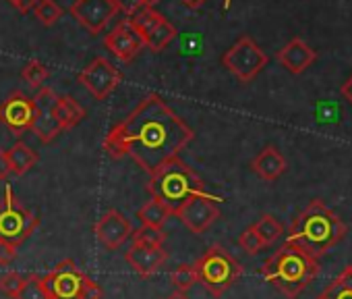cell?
Masks as SVG:
<instances>
[{"instance_id":"6da1fadb","label":"cell","mask_w":352,"mask_h":299,"mask_svg":"<svg viewBox=\"0 0 352 299\" xmlns=\"http://www.w3.org/2000/svg\"><path fill=\"white\" fill-rule=\"evenodd\" d=\"M193 137L195 131L179 114L157 94H149L106 135L104 150L112 158L131 156L151 175L168 161L179 158Z\"/></svg>"},{"instance_id":"7a4b0ae2","label":"cell","mask_w":352,"mask_h":299,"mask_svg":"<svg viewBox=\"0 0 352 299\" xmlns=\"http://www.w3.org/2000/svg\"><path fill=\"white\" fill-rule=\"evenodd\" d=\"M346 237V225L321 200H313L288 227L286 243L300 247L313 258L325 256Z\"/></svg>"},{"instance_id":"3957f363","label":"cell","mask_w":352,"mask_h":299,"mask_svg":"<svg viewBox=\"0 0 352 299\" xmlns=\"http://www.w3.org/2000/svg\"><path fill=\"white\" fill-rule=\"evenodd\" d=\"M319 270V260L292 243H284L261 266L263 278L288 299H296L307 289V285L317 278Z\"/></svg>"},{"instance_id":"277c9868","label":"cell","mask_w":352,"mask_h":299,"mask_svg":"<svg viewBox=\"0 0 352 299\" xmlns=\"http://www.w3.org/2000/svg\"><path fill=\"white\" fill-rule=\"evenodd\" d=\"M145 189L153 200H160L174 214L193 196L204 194L206 183L187 163L181 158H172L149 175Z\"/></svg>"},{"instance_id":"5b68a950","label":"cell","mask_w":352,"mask_h":299,"mask_svg":"<svg viewBox=\"0 0 352 299\" xmlns=\"http://www.w3.org/2000/svg\"><path fill=\"white\" fill-rule=\"evenodd\" d=\"M197 282L214 297L224 295L243 274L241 262L222 245H212L195 264Z\"/></svg>"},{"instance_id":"8992f818","label":"cell","mask_w":352,"mask_h":299,"mask_svg":"<svg viewBox=\"0 0 352 299\" xmlns=\"http://www.w3.org/2000/svg\"><path fill=\"white\" fill-rule=\"evenodd\" d=\"M38 225V216L15 198L11 187H7L5 200L0 202V241L19 247Z\"/></svg>"},{"instance_id":"52a82bcc","label":"cell","mask_w":352,"mask_h":299,"mask_svg":"<svg viewBox=\"0 0 352 299\" xmlns=\"http://www.w3.org/2000/svg\"><path fill=\"white\" fill-rule=\"evenodd\" d=\"M267 54L251 40V38H241L232 48L226 50V54L222 56L224 67L241 81V83H249L253 81L263 67L267 65Z\"/></svg>"},{"instance_id":"ba28073f","label":"cell","mask_w":352,"mask_h":299,"mask_svg":"<svg viewBox=\"0 0 352 299\" xmlns=\"http://www.w3.org/2000/svg\"><path fill=\"white\" fill-rule=\"evenodd\" d=\"M85 274L73 260L58 262L46 276H42L48 299H81Z\"/></svg>"},{"instance_id":"9c48e42d","label":"cell","mask_w":352,"mask_h":299,"mask_svg":"<svg viewBox=\"0 0 352 299\" xmlns=\"http://www.w3.org/2000/svg\"><path fill=\"white\" fill-rule=\"evenodd\" d=\"M122 81V73L108 61V59H94L81 73H79V83L96 98L104 100L108 98L118 83Z\"/></svg>"},{"instance_id":"30bf717a","label":"cell","mask_w":352,"mask_h":299,"mask_svg":"<svg viewBox=\"0 0 352 299\" xmlns=\"http://www.w3.org/2000/svg\"><path fill=\"white\" fill-rule=\"evenodd\" d=\"M174 216H179L181 223L195 235L206 233L218 218H220V206L218 200L204 194L193 196L181 210H176Z\"/></svg>"},{"instance_id":"8fae6325","label":"cell","mask_w":352,"mask_h":299,"mask_svg":"<svg viewBox=\"0 0 352 299\" xmlns=\"http://www.w3.org/2000/svg\"><path fill=\"white\" fill-rule=\"evenodd\" d=\"M34 118H36L34 100L19 90L7 96V100H3V104H0V123L17 137L34 127Z\"/></svg>"},{"instance_id":"7c38bea8","label":"cell","mask_w":352,"mask_h":299,"mask_svg":"<svg viewBox=\"0 0 352 299\" xmlns=\"http://www.w3.org/2000/svg\"><path fill=\"white\" fill-rule=\"evenodd\" d=\"M32 100H34V106H36V118H34L32 131L44 143H50L52 139H56L63 133V127H60V123L56 118V100H58V96L50 87H40L36 98H32Z\"/></svg>"},{"instance_id":"4fadbf2b","label":"cell","mask_w":352,"mask_h":299,"mask_svg":"<svg viewBox=\"0 0 352 299\" xmlns=\"http://www.w3.org/2000/svg\"><path fill=\"white\" fill-rule=\"evenodd\" d=\"M118 7L114 0H75L71 7V15L91 34L98 36L104 32V28L116 17Z\"/></svg>"},{"instance_id":"5bb4252c","label":"cell","mask_w":352,"mask_h":299,"mask_svg":"<svg viewBox=\"0 0 352 299\" xmlns=\"http://www.w3.org/2000/svg\"><path fill=\"white\" fill-rule=\"evenodd\" d=\"M94 233H96L98 241L106 249L114 251V249H118V247H122L126 243V239L133 235V227H131V223L126 220V216L122 212L108 210L96 223Z\"/></svg>"},{"instance_id":"9a60e30c","label":"cell","mask_w":352,"mask_h":299,"mask_svg":"<svg viewBox=\"0 0 352 299\" xmlns=\"http://www.w3.org/2000/svg\"><path fill=\"white\" fill-rule=\"evenodd\" d=\"M104 46L122 63H131L143 48V40L141 36L137 34V30L131 25L129 19L120 21L106 38H104Z\"/></svg>"},{"instance_id":"2e32d148","label":"cell","mask_w":352,"mask_h":299,"mask_svg":"<svg viewBox=\"0 0 352 299\" xmlns=\"http://www.w3.org/2000/svg\"><path fill=\"white\" fill-rule=\"evenodd\" d=\"M166 258L168 254L164 247H151V245H141V243H131V247L124 254L126 264L141 278H149L151 274H155L164 266Z\"/></svg>"},{"instance_id":"e0dca14e","label":"cell","mask_w":352,"mask_h":299,"mask_svg":"<svg viewBox=\"0 0 352 299\" xmlns=\"http://www.w3.org/2000/svg\"><path fill=\"white\" fill-rule=\"evenodd\" d=\"M317 59V52L305 44L300 38L290 40L280 52H278V61L282 63V67H286L292 75H300L305 73Z\"/></svg>"},{"instance_id":"ac0fdd59","label":"cell","mask_w":352,"mask_h":299,"mask_svg":"<svg viewBox=\"0 0 352 299\" xmlns=\"http://www.w3.org/2000/svg\"><path fill=\"white\" fill-rule=\"evenodd\" d=\"M251 169L253 173L263 179V181H276L284 175L286 171V158L280 154V150H276L274 145H267L263 147L261 152L253 158L251 163Z\"/></svg>"},{"instance_id":"d6986e66","label":"cell","mask_w":352,"mask_h":299,"mask_svg":"<svg viewBox=\"0 0 352 299\" xmlns=\"http://www.w3.org/2000/svg\"><path fill=\"white\" fill-rule=\"evenodd\" d=\"M7 156H9V163H11L13 173L19 175V177L25 175V173H30L38 165V161H40L36 150H32L23 141H17L11 150H7Z\"/></svg>"},{"instance_id":"ffe728a7","label":"cell","mask_w":352,"mask_h":299,"mask_svg":"<svg viewBox=\"0 0 352 299\" xmlns=\"http://www.w3.org/2000/svg\"><path fill=\"white\" fill-rule=\"evenodd\" d=\"M56 118L63 127V131H69L77 127L85 118V110L77 104L75 98L71 96H60L56 100Z\"/></svg>"},{"instance_id":"44dd1931","label":"cell","mask_w":352,"mask_h":299,"mask_svg":"<svg viewBox=\"0 0 352 299\" xmlns=\"http://www.w3.org/2000/svg\"><path fill=\"white\" fill-rule=\"evenodd\" d=\"M317 299H352V266H346Z\"/></svg>"},{"instance_id":"7402d4cb","label":"cell","mask_w":352,"mask_h":299,"mask_svg":"<svg viewBox=\"0 0 352 299\" xmlns=\"http://www.w3.org/2000/svg\"><path fill=\"white\" fill-rule=\"evenodd\" d=\"M137 216H139V220H141L143 225L162 229V227H164V223L172 216V212H170V210H168L160 200H153V198H151L149 202H145V204L139 208Z\"/></svg>"},{"instance_id":"603a6c76","label":"cell","mask_w":352,"mask_h":299,"mask_svg":"<svg viewBox=\"0 0 352 299\" xmlns=\"http://www.w3.org/2000/svg\"><path fill=\"white\" fill-rule=\"evenodd\" d=\"M164 19H166V17H164L162 13L153 11V7H145V9H141L137 15L129 17L131 25L137 30V34L141 36V40H145V38H147ZM143 44H145V42H143Z\"/></svg>"},{"instance_id":"cb8c5ba5","label":"cell","mask_w":352,"mask_h":299,"mask_svg":"<svg viewBox=\"0 0 352 299\" xmlns=\"http://www.w3.org/2000/svg\"><path fill=\"white\" fill-rule=\"evenodd\" d=\"M176 36H179V32H176V28L170 23V21H162L143 42H145V48H149L151 52H162Z\"/></svg>"},{"instance_id":"d4e9b609","label":"cell","mask_w":352,"mask_h":299,"mask_svg":"<svg viewBox=\"0 0 352 299\" xmlns=\"http://www.w3.org/2000/svg\"><path fill=\"white\" fill-rule=\"evenodd\" d=\"M255 231H257V235L261 237V241H263V245H272V243H276L280 237H282V233H284V227L272 216V214H263L255 225Z\"/></svg>"},{"instance_id":"484cf974","label":"cell","mask_w":352,"mask_h":299,"mask_svg":"<svg viewBox=\"0 0 352 299\" xmlns=\"http://www.w3.org/2000/svg\"><path fill=\"white\" fill-rule=\"evenodd\" d=\"M172 285L176 287V291H189L193 285H197V272L193 264H181L176 270H172L170 274Z\"/></svg>"},{"instance_id":"4316f807","label":"cell","mask_w":352,"mask_h":299,"mask_svg":"<svg viewBox=\"0 0 352 299\" xmlns=\"http://www.w3.org/2000/svg\"><path fill=\"white\" fill-rule=\"evenodd\" d=\"M133 243H141V245H151V247H162L166 241V233L157 227H139L133 231Z\"/></svg>"},{"instance_id":"83f0119b","label":"cell","mask_w":352,"mask_h":299,"mask_svg":"<svg viewBox=\"0 0 352 299\" xmlns=\"http://www.w3.org/2000/svg\"><path fill=\"white\" fill-rule=\"evenodd\" d=\"M23 79L30 83V87H34V90H40V87H44V81L48 79V69H46V65L44 63H40V61H30L25 67H23Z\"/></svg>"},{"instance_id":"f1b7e54d","label":"cell","mask_w":352,"mask_h":299,"mask_svg":"<svg viewBox=\"0 0 352 299\" xmlns=\"http://www.w3.org/2000/svg\"><path fill=\"white\" fill-rule=\"evenodd\" d=\"M25 280H28V276H23L19 272H7L5 276H0V293L11 299H17Z\"/></svg>"},{"instance_id":"f546056e","label":"cell","mask_w":352,"mask_h":299,"mask_svg":"<svg viewBox=\"0 0 352 299\" xmlns=\"http://www.w3.org/2000/svg\"><path fill=\"white\" fill-rule=\"evenodd\" d=\"M34 11H36V17L44 25H54L63 17V9L54 3V0H40Z\"/></svg>"},{"instance_id":"4dcf8cb0","label":"cell","mask_w":352,"mask_h":299,"mask_svg":"<svg viewBox=\"0 0 352 299\" xmlns=\"http://www.w3.org/2000/svg\"><path fill=\"white\" fill-rule=\"evenodd\" d=\"M17 299H48V295L44 291V285H42V276L30 274Z\"/></svg>"},{"instance_id":"1f68e13d","label":"cell","mask_w":352,"mask_h":299,"mask_svg":"<svg viewBox=\"0 0 352 299\" xmlns=\"http://www.w3.org/2000/svg\"><path fill=\"white\" fill-rule=\"evenodd\" d=\"M239 245L249 254V256H255V254H259L265 245H263V241H261V237L257 235V231H255V227H247L243 233H241V237H239Z\"/></svg>"},{"instance_id":"d6a6232c","label":"cell","mask_w":352,"mask_h":299,"mask_svg":"<svg viewBox=\"0 0 352 299\" xmlns=\"http://www.w3.org/2000/svg\"><path fill=\"white\" fill-rule=\"evenodd\" d=\"M81 299H104V289L85 274V280H83V293H81Z\"/></svg>"},{"instance_id":"836d02e7","label":"cell","mask_w":352,"mask_h":299,"mask_svg":"<svg viewBox=\"0 0 352 299\" xmlns=\"http://www.w3.org/2000/svg\"><path fill=\"white\" fill-rule=\"evenodd\" d=\"M114 5L118 7V11H122L124 15L133 17L141 9H145V0H114Z\"/></svg>"},{"instance_id":"e575fe53","label":"cell","mask_w":352,"mask_h":299,"mask_svg":"<svg viewBox=\"0 0 352 299\" xmlns=\"http://www.w3.org/2000/svg\"><path fill=\"white\" fill-rule=\"evenodd\" d=\"M17 256V247L7 243V241H0V266H7L15 260Z\"/></svg>"},{"instance_id":"d590c367","label":"cell","mask_w":352,"mask_h":299,"mask_svg":"<svg viewBox=\"0 0 352 299\" xmlns=\"http://www.w3.org/2000/svg\"><path fill=\"white\" fill-rule=\"evenodd\" d=\"M11 173H13V169H11L9 156H7V150H0V181L9 179Z\"/></svg>"},{"instance_id":"8d00e7d4","label":"cell","mask_w":352,"mask_h":299,"mask_svg":"<svg viewBox=\"0 0 352 299\" xmlns=\"http://www.w3.org/2000/svg\"><path fill=\"white\" fill-rule=\"evenodd\" d=\"M40 3V0H17V3L13 5L19 13H30L36 9V5Z\"/></svg>"},{"instance_id":"74e56055","label":"cell","mask_w":352,"mask_h":299,"mask_svg":"<svg viewBox=\"0 0 352 299\" xmlns=\"http://www.w3.org/2000/svg\"><path fill=\"white\" fill-rule=\"evenodd\" d=\"M342 96L352 104V75H350V77H348V81L342 85Z\"/></svg>"},{"instance_id":"f35d334b","label":"cell","mask_w":352,"mask_h":299,"mask_svg":"<svg viewBox=\"0 0 352 299\" xmlns=\"http://www.w3.org/2000/svg\"><path fill=\"white\" fill-rule=\"evenodd\" d=\"M166 299H189V295H187L185 291H174V293H170Z\"/></svg>"},{"instance_id":"ab89813d","label":"cell","mask_w":352,"mask_h":299,"mask_svg":"<svg viewBox=\"0 0 352 299\" xmlns=\"http://www.w3.org/2000/svg\"><path fill=\"white\" fill-rule=\"evenodd\" d=\"M183 3L187 5V7H191V9H197V7H201L206 0H183Z\"/></svg>"},{"instance_id":"60d3db41","label":"cell","mask_w":352,"mask_h":299,"mask_svg":"<svg viewBox=\"0 0 352 299\" xmlns=\"http://www.w3.org/2000/svg\"><path fill=\"white\" fill-rule=\"evenodd\" d=\"M160 0H145V7H153V5H157Z\"/></svg>"},{"instance_id":"b9f144b4","label":"cell","mask_w":352,"mask_h":299,"mask_svg":"<svg viewBox=\"0 0 352 299\" xmlns=\"http://www.w3.org/2000/svg\"><path fill=\"white\" fill-rule=\"evenodd\" d=\"M9 3H11V5H15V3H17V0H9Z\"/></svg>"}]
</instances>
